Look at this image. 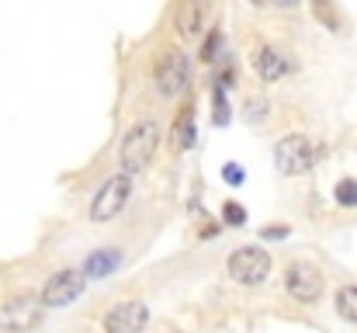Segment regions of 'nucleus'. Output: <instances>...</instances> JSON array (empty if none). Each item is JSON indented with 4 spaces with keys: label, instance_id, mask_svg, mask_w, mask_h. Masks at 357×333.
<instances>
[{
    "label": "nucleus",
    "instance_id": "f257e3e1",
    "mask_svg": "<svg viewBox=\"0 0 357 333\" xmlns=\"http://www.w3.org/2000/svg\"><path fill=\"white\" fill-rule=\"evenodd\" d=\"M160 139H163V132H160V125H156L153 118L135 121V125L125 132V139H121V146H119L121 170L142 174V170L153 163V156H156V149H160Z\"/></svg>",
    "mask_w": 357,
    "mask_h": 333
},
{
    "label": "nucleus",
    "instance_id": "f03ea898",
    "mask_svg": "<svg viewBox=\"0 0 357 333\" xmlns=\"http://www.w3.org/2000/svg\"><path fill=\"white\" fill-rule=\"evenodd\" d=\"M226 274L236 281V285H246V288H257L271 278V253L257 243H246L233 250V257L226 260Z\"/></svg>",
    "mask_w": 357,
    "mask_h": 333
},
{
    "label": "nucleus",
    "instance_id": "7ed1b4c3",
    "mask_svg": "<svg viewBox=\"0 0 357 333\" xmlns=\"http://www.w3.org/2000/svg\"><path fill=\"white\" fill-rule=\"evenodd\" d=\"M128 198H132V174L128 170H121V174H112L101 188H98V195L91 198V222H112L119 219L121 212H125V205H128Z\"/></svg>",
    "mask_w": 357,
    "mask_h": 333
},
{
    "label": "nucleus",
    "instance_id": "20e7f679",
    "mask_svg": "<svg viewBox=\"0 0 357 333\" xmlns=\"http://www.w3.org/2000/svg\"><path fill=\"white\" fill-rule=\"evenodd\" d=\"M312 163H316V146L309 142V135L291 132V135L278 139V146H274V167H278L281 174L298 177V174L312 170Z\"/></svg>",
    "mask_w": 357,
    "mask_h": 333
},
{
    "label": "nucleus",
    "instance_id": "39448f33",
    "mask_svg": "<svg viewBox=\"0 0 357 333\" xmlns=\"http://www.w3.org/2000/svg\"><path fill=\"white\" fill-rule=\"evenodd\" d=\"M191 80V59L181 52V49H170L156 59V70H153V84H156V94L160 98H177Z\"/></svg>",
    "mask_w": 357,
    "mask_h": 333
},
{
    "label": "nucleus",
    "instance_id": "423d86ee",
    "mask_svg": "<svg viewBox=\"0 0 357 333\" xmlns=\"http://www.w3.org/2000/svg\"><path fill=\"white\" fill-rule=\"evenodd\" d=\"M91 278L84 274V267L80 271H73V267H66V271H56L45 285H42V306L45 309H63V306H70V302H77L80 299V292H84V285H87Z\"/></svg>",
    "mask_w": 357,
    "mask_h": 333
},
{
    "label": "nucleus",
    "instance_id": "0eeeda50",
    "mask_svg": "<svg viewBox=\"0 0 357 333\" xmlns=\"http://www.w3.org/2000/svg\"><path fill=\"white\" fill-rule=\"evenodd\" d=\"M284 292L295 299V302H316L323 295V274L319 267H312L309 260H295L284 267Z\"/></svg>",
    "mask_w": 357,
    "mask_h": 333
},
{
    "label": "nucleus",
    "instance_id": "6e6552de",
    "mask_svg": "<svg viewBox=\"0 0 357 333\" xmlns=\"http://www.w3.org/2000/svg\"><path fill=\"white\" fill-rule=\"evenodd\" d=\"M42 299H14L0 309V330H31L42 323Z\"/></svg>",
    "mask_w": 357,
    "mask_h": 333
},
{
    "label": "nucleus",
    "instance_id": "1a4fd4ad",
    "mask_svg": "<svg viewBox=\"0 0 357 333\" xmlns=\"http://www.w3.org/2000/svg\"><path fill=\"white\" fill-rule=\"evenodd\" d=\"M149 323V309L146 302H121L115 309H108V316L101 320V327L108 333H135Z\"/></svg>",
    "mask_w": 357,
    "mask_h": 333
},
{
    "label": "nucleus",
    "instance_id": "9d476101",
    "mask_svg": "<svg viewBox=\"0 0 357 333\" xmlns=\"http://www.w3.org/2000/svg\"><path fill=\"white\" fill-rule=\"evenodd\" d=\"M121 264H125V250L121 246H98L91 250V257L84 260V274L91 281H105L108 274H115Z\"/></svg>",
    "mask_w": 357,
    "mask_h": 333
},
{
    "label": "nucleus",
    "instance_id": "9b49d317",
    "mask_svg": "<svg viewBox=\"0 0 357 333\" xmlns=\"http://www.w3.org/2000/svg\"><path fill=\"white\" fill-rule=\"evenodd\" d=\"M253 70H257V77H260L264 84H274V80H281V77L291 70V63H288V56H284L281 49L260 45V49L253 52Z\"/></svg>",
    "mask_w": 357,
    "mask_h": 333
},
{
    "label": "nucleus",
    "instance_id": "f8f14e48",
    "mask_svg": "<svg viewBox=\"0 0 357 333\" xmlns=\"http://www.w3.org/2000/svg\"><path fill=\"white\" fill-rule=\"evenodd\" d=\"M205 10H208L205 0H184L177 7V31L184 38H198L202 28H205Z\"/></svg>",
    "mask_w": 357,
    "mask_h": 333
},
{
    "label": "nucleus",
    "instance_id": "ddd939ff",
    "mask_svg": "<svg viewBox=\"0 0 357 333\" xmlns=\"http://www.w3.org/2000/svg\"><path fill=\"white\" fill-rule=\"evenodd\" d=\"M333 309H337L340 320H347V323H354L357 327V285L337 288V295H333Z\"/></svg>",
    "mask_w": 357,
    "mask_h": 333
},
{
    "label": "nucleus",
    "instance_id": "4468645a",
    "mask_svg": "<svg viewBox=\"0 0 357 333\" xmlns=\"http://www.w3.org/2000/svg\"><path fill=\"white\" fill-rule=\"evenodd\" d=\"M333 198H337V205H344V209H357V181L354 177H344V181L333 188Z\"/></svg>",
    "mask_w": 357,
    "mask_h": 333
},
{
    "label": "nucleus",
    "instance_id": "2eb2a0df",
    "mask_svg": "<svg viewBox=\"0 0 357 333\" xmlns=\"http://www.w3.org/2000/svg\"><path fill=\"white\" fill-rule=\"evenodd\" d=\"M222 219H226V225L239 229V225H246V209H243L239 202H226V205H222Z\"/></svg>",
    "mask_w": 357,
    "mask_h": 333
},
{
    "label": "nucleus",
    "instance_id": "dca6fc26",
    "mask_svg": "<svg viewBox=\"0 0 357 333\" xmlns=\"http://www.w3.org/2000/svg\"><path fill=\"white\" fill-rule=\"evenodd\" d=\"M212 98H215V114H212V121H215V125H226V121H229V105H226V87H219V84H215Z\"/></svg>",
    "mask_w": 357,
    "mask_h": 333
},
{
    "label": "nucleus",
    "instance_id": "f3484780",
    "mask_svg": "<svg viewBox=\"0 0 357 333\" xmlns=\"http://www.w3.org/2000/svg\"><path fill=\"white\" fill-rule=\"evenodd\" d=\"M219 45H222V35H219V31H208V38H205V45H202V59H205V63H215V59H219Z\"/></svg>",
    "mask_w": 357,
    "mask_h": 333
},
{
    "label": "nucleus",
    "instance_id": "a211bd4d",
    "mask_svg": "<svg viewBox=\"0 0 357 333\" xmlns=\"http://www.w3.org/2000/svg\"><path fill=\"white\" fill-rule=\"evenodd\" d=\"M177 139H181V149H191V146H195V125H191V114L181 118V125H177Z\"/></svg>",
    "mask_w": 357,
    "mask_h": 333
},
{
    "label": "nucleus",
    "instance_id": "6ab92c4d",
    "mask_svg": "<svg viewBox=\"0 0 357 333\" xmlns=\"http://www.w3.org/2000/svg\"><path fill=\"white\" fill-rule=\"evenodd\" d=\"M222 181H226L229 188H239V184L246 181V174H243L239 163H226V167H222Z\"/></svg>",
    "mask_w": 357,
    "mask_h": 333
},
{
    "label": "nucleus",
    "instance_id": "aec40b11",
    "mask_svg": "<svg viewBox=\"0 0 357 333\" xmlns=\"http://www.w3.org/2000/svg\"><path fill=\"white\" fill-rule=\"evenodd\" d=\"M215 84H219V87H233V84H236V70H233V66H222L219 77H215Z\"/></svg>",
    "mask_w": 357,
    "mask_h": 333
},
{
    "label": "nucleus",
    "instance_id": "412c9836",
    "mask_svg": "<svg viewBox=\"0 0 357 333\" xmlns=\"http://www.w3.org/2000/svg\"><path fill=\"white\" fill-rule=\"evenodd\" d=\"M246 111H250V121H257V118H264V114H267V101H264V98H260V101H250Z\"/></svg>",
    "mask_w": 357,
    "mask_h": 333
},
{
    "label": "nucleus",
    "instance_id": "4be33fe9",
    "mask_svg": "<svg viewBox=\"0 0 357 333\" xmlns=\"http://www.w3.org/2000/svg\"><path fill=\"white\" fill-rule=\"evenodd\" d=\"M288 236V225H271V229H264V239H284Z\"/></svg>",
    "mask_w": 357,
    "mask_h": 333
},
{
    "label": "nucleus",
    "instance_id": "5701e85b",
    "mask_svg": "<svg viewBox=\"0 0 357 333\" xmlns=\"http://www.w3.org/2000/svg\"><path fill=\"white\" fill-rule=\"evenodd\" d=\"M271 3H278V7H295L298 0H271Z\"/></svg>",
    "mask_w": 357,
    "mask_h": 333
}]
</instances>
